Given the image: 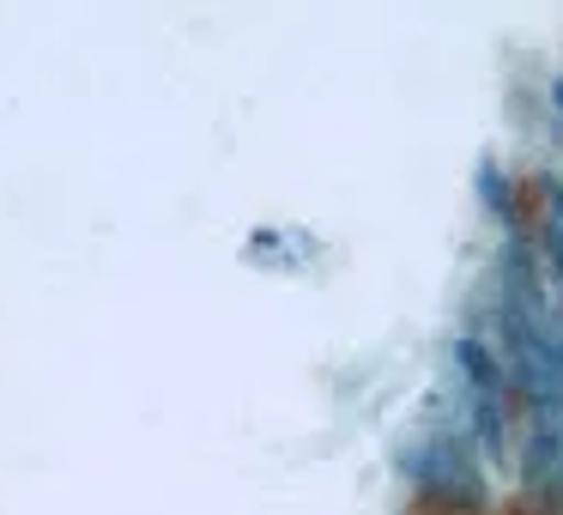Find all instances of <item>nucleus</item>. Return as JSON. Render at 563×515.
<instances>
[{
	"label": "nucleus",
	"instance_id": "1",
	"mask_svg": "<svg viewBox=\"0 0 563 515\" xmlns=\"http://www.w3.org/2000/svg\"><path fill=\"white\" fill-rule=\"evenodd\" d=\"M473 430H424V437L412 442V454H400L406 479H412L424 497H442V503H478L485 497V485H478V449Z\"/></svg>",
	"mask_w": 563,
	"mask_h": 515
},
{
	"label": "nucleus",
	"instance_id": "2",
	"mask_svg": "<svg viewBox=\"0 0 563 515\" xmlns=\"http://www.w3.org/2000/svg\"><path fill=\"white\" fill-rule=\"evenodd\" d=\"M551 110H558V122H563V67H551Z\"/></svg>",
	"mask_w": 563,
	"mask_h": 515
}]
</instances>
